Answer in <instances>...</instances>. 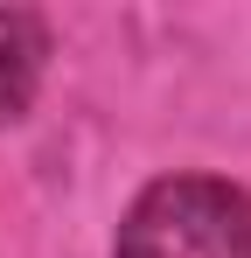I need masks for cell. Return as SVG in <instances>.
<instances>
[{"label":"cell","instance_id":"7a4b0ae2","mask_svg":"<svg viewBox=\"0 0 251 258\" xmlns=\"http://www.w3.org/2000/svg\"><path fill=\"white\" fill-rule=\"evenodd\" d=\"M42 56H49L42 21L21 7H0V126L28 112V98L42 84Z\"/></svg>","mask_w":251,"mask_h":258},{"label":"cell","instance_id":"6da1fadb","mask_svg":"<svg viewBox=\"0 0 251 258\" xmlns=\"http://www.w3.org/2000/svg\"><path fill=\"white\" fill-rule=\"evenodd\" d=\"M119 258H251V196L209 174L154 181L119 223Z\"/></svg>","mask_w":251,"mask_h":258}]
</instances>
